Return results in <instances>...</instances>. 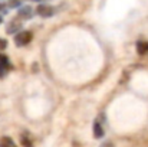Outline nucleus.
Listing matches in <instances>:
<instances>
[{"label":"nucleus","mask_w":148,"mask_h":147,"mask_svg":"<svg viewBox=\"0 0 148 147\" xmlns=\"http://www.w3.org/2000/svg\"><path fill=\"white\" fill-rule=\"evenodd\" d=\"M19 29H20V23H16V22L13 20V22H10L9 26H7V33H13V32H16V30H19Z\"/></svg>","instance_id":"6e6552de"},{"label":"nucleus","mask_w":148,"mask_h":147,"mask_svg":"<svg viewBox=\"0 0 148 147\" xmlns=\"http://www.w3.org/2000/svg\"><path fill=\"white\" fill-rule=\"evenodd\" d=\"M36 13L39 16H42V17H49V16H52L55 13V9L52 6H49V4H39L38 9H36Z\"/></svg>","instance_id":"f03ea898"},{"label":"nucleus","mask_w":148,"mask_h":147,"mask_svg":"<svg viewBox=\"0 0 148 147\" xmlns=\"http://www.w3.org/2000/svg\"><path fill=\"white\" fill-rule=\"evenodd\" d=\"M33 1H42V0H33Z\"/></svg>","instance_id":"ddd939ff"},{"label":"nucleus","mask_w":148,"mask_h":147,"mask_svg":"<svg viewBox=\"0 0 148 147\" xmlns=\"http://www.w3.org/2000/svg\"><path fill=\"white\" fill-rule=\"evenodd\" d=\"M30 41H32V32L29 30H20L14 33V43L17 46H26L27 43H30Z\"/></svg>","instance_id":"f257e3e1"},{"label":"nucleus","mask_w":148,"mask_h":147,"mask_svg":"<svg viewBox=\"0 0 148 147\" xmlns=\"http://www.w3.org/2000/svg\"><path fill=\"white\" fill-rule=\"evenodd\" d=\"M0 147H17V146H16V143H14L10 137L3 136V137L0 139Z\"/></svg>","instance_id":"423d86ee"},{"label":"nucleus","mask_w":148,"mask_h":147,"mask_svg":"<svg viewBox=\"0 0 148 147\" xmlns=\"http://www.w3.org/2000/svg\"><path fill=\"white\" fill-rule=\"evenodd\" d=\"M101 147H114V144H112L111 141H106V143H103Z\"/></svg>","instance_id":"f8f14e48"},{"label":"nucleus","mask_w":148,"mask_h":147,"mask_svg":"<svg viewBox=\"0 0 148 147\" xmlns=\"http://www.w3.org/2000/svg\"><path fill=\"white\" fill-rule=\"evenodd\" d=\"M20 4V0H10V7H17Z\"/></svg>","instance_id":"9b49d317"},{"label":"nucleus","mask_w":148,"mask_h":147,"mask_svg":"<svg viewBox=\"0 0 148 147\" xmlns=\"http://www.w3.org/2000/svg\"><path fill=\"white\" fill-rule=\"evenodd\" d=\"M102 136H103V127H102V114H101L99 118L95 120V123H94V137L101 139Z\"/></svg>","instance_id":"7ed1b4c3"},{"label":"nucleus","mask_w":148,"mask_h":147,"mask_svg":"<svg viewBox=\"0 0 148 147\" xmlns=\"http://www.w3.org/2000/svg\"><path fill=\"white\" fill-rule=\"evenodd\" d=\"M7 48V41L6 39H3V38H0V50H3V49Z\"/></svg>","instance_id":"9d476101"},{"label":"nucleus","mask_w":148,"mask_h":147,"mask_svg":"<svg viewBox=\"0 0 148 147\" xmlns=\"http://www.w3.org/2000/svg\"><path fill=\"white\" fill-rule=\"evenodd\" d=\"M0 23H1V17H0Z\"/></svg>","instance_id":"4468645a"},{"label":"nucleus","mask_w":148,"mask_h":147,"mask_svg":"<svg viewBox=\"0 0 148 147\" xmlns=\"http://www.w3.org/2000/svg\"><path fill=\"white\" fill-rule=\"evenodd\" d=\"M137 52H138L140 55H145L148 52V42H145V41L137 42Z\"/></svg>","instance_id":"0eeeda50"},{"label":"nucleus","mask_w":148,"mask_h":147,"mask_svg":"<svg viewBox=\"0 0 148 147\" xmlns=\"http://www.w3.org/2000/svg\"><path fill=\"white\" fill-rule=\"evenodd\" d=\"M9 69H10V63H9L7 56L0 53V77L6 75V72H7Z\"/></svg>","instance_id":"20e7f679"},{"label":"nucleus","mask_w":148,"mask_h":147,"mask_svg":"<svg viewBox=\"0 0 148 147\" xmlns=\"http://www.w3.org/2000/svg\"><path fill=\"white\" fill-rule=\"evenodd\" d=\"M20 143H22L23 147H33L32 140H30L29 137H26V136H22V137H20Z\"/></svg>","instance_id":"1a4fd4ad"},{"label":"nucleus","mask_w":148,"mask_h":147,"mask_svg":"<svg viewBox=\"0 0 148 147\" xmlns=\"http://www.w3.org/2000/svg\"><path fill=\"white\" fill-rule=\"evenodd\" d=\"M33 16V9L30 6H23L19 9V17L22 19H30Z\"/></svg>","instance_id":"39448f33"}]
</instances>
